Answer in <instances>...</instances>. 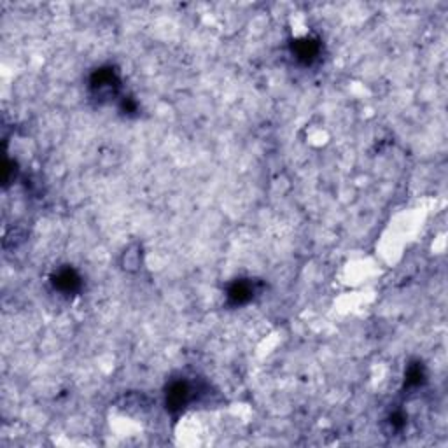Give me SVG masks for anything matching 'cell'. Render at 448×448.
Segmentation results:
<instances>
[{
    "label": "cell",
    "mask_w": 448,
    "mask_h": 448,
    "mask_svg": "<svg viewBox=\"0 0 448 448\" xmlns=\"http://www.w3.org/2000/svg\"><path fill=\"white\" fill-rule=\"evenodd\" d=\"M250 294H252V289H250L249 284H235L233 286V289L229 291V298L235 299L237 303H244L247 301V299L250 298Z\"/></svg>",
    "instance_id": "1"
},
{
    "label": "cell",
    "mask_w": 448,
    "mask_h": 448,
    "mask_svg": "<svg viewBox=\"0 0 448 448\" xmlns=\"http://www.w3.org/2000/svg\"><path fill=\"white\" fill-rule=\"evenodd\" d=\"M56 286H58L60 289H63V291H72L74 287L77 286V277L72 273V271L65 270V271H61V273L58 275Z\"/></svg>",
    "instance_id": "2"
},
{
    "label": "cell",
    "mask_w": 448,
    "mask_h": 448,
    "mask_svg": "<svg viewBox=\"0 0 448 448\" xmlns=\"http://www.w3.org/2000/svg\"><path fill=\"white\" fill-rule=\"evenodd\" d=\"M317 44L314 40H303L301 42V49H298V56L305 60H312L315 55H317Z\"/></svg>",
    "instance_id": "3"
}]
</instances>
